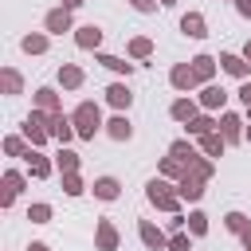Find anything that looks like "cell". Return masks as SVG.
<instances>
[{
    "mask_svg": "<svg viewBox=\"0 0 251 251\" xmlns=\"http://www.w3.org/2000/svg\"><path fill=\"white\" fill-rule=\"evenodd\" d=\"M75 129H78L82 137H94V129H98V106H94V102H82V106L75 110Z\"/></svg>",
    "mask_w": 251,
    "mask_h": 251,
    "instance_id": "obj_1",
    "label": "cell"
},
{
    "mask_svg": "<svg viewBox=\"0 0 251 251\" xmlns=\"http://www.w3.org/2000/svg\"><path fill=\"white\" fill-rule=\"evenodd\" d=\"M180 31H184V35H192V39L208 35V31H204V20H200V16H184V20H180Z\"/></svg>",
    "mask_w": 251,
    "mask_h": 251,
    "instance_id": "obj_2",
    "label": "cell"
},
{
    "mask_svg": "<svg viewBox=\"0 0 251 251\" xmlns=\"http://www.w3.org/2000/svg\"><path fill=\"white\" fill-rule=\"evenodd\" d=\"M149 200H153V204H161V208H176V200H173V196L165 192V184H157V180L149 184Z\"/></svg>",
    "mask_w": 251,
    "mask_h": 251,
    "instance_id": "obj_3",
    "label": "cell"
},
{
    "mask_svg": "<svg viewBox=\"0 0 251 251\" xmlns=\"http://www.w3.org/2000/svg\"><path fill=\"white\" fill-rule=\"evenodd\" d=\"M94 192H98L102 200H114V196H118V180H114V176H102V180L94 184Z\"/></svg>",
    "mask_w": 251,
    "mask_h": 251,
    "instance_id": "obj_4",
    "label": "cell"
},
{
    "mask_svg": "<svg viewBox=\"0 0 251 251\" xmlns=\"http://www.w3.org/2000/svg\"><path fill=\"white\" fill-rule=\"evenodd\" d=\"M192 82H196V71L192 67H176L173 71V86H192Z\"/></svg>",
    "mask_w": 251,
    "mask_h": 251,
    "instance_id": "obj_5",
    "label": "cell"
},
{
    "mask_svg": "<svg viewBox=\"0 0 251 251\" xmlns=\"http://www.w3.org/2000/svg\"><path fill=\"white\" fill-rule=\"evenodd\" d=\"M141 239H145L149 247H165V235H161L153 224H141Z\"/></svg>",
    "mask_w": 251,
    "mask_h": 251,
    "instance_id": "obj_6",
    "label": "cell"
},
{
    "mask_svg": "<svg viewBox=\"0 0 251 251\" xmlns=\"http://www.w3.org/2000/svg\"><path fill=\"white\" fill-rule=\"evenodd\" d=\"M98 39H102V31H98V27H94V24H90V27H82V31H78V43H82V47H98Z\"/></svg>",
    "mask_w": 251,
    "mask_h": 251,
    "instance_id": "obj_7",
    "label": "cell"
},
{
    "mask_svg": "<svg viewBox=\"0 0 251 251\" xmlns=\"http://www.w3.org/2000/svg\"><path fill=\"white\" fill-rule=\"evenodd\" d=\"M220 63H224V71H231V75H239V78L247 75V63H243V59H235V55H224Z\"/></svg>",
    "mask_w": 251,
    "mask_h": 251,
    "instance_id": "obj_8",
    "label": "cell"
},
{
    "mask_svg": "<svg viewBox=\"0 0 251 251\" xmlns=\"http://www.w3.org/2000/svg\"><path fill=\"white\" fill-rule=\"evenodd\" d=\"M67 24H71L67 12H51V16H47V27H51V31H67Z\"/></svg>",
    "mask_w": 251,
    "mask_h": 251,
    "instance_id": "obj_9",
    "label": "cell"
},
{
    "mask_svg": "<svg viewBox=\"0 0 251 251\" xmlns=\"http://www.w3.org/2000/svg\"><path fill=\"white\" fill-rule=\"evenodd\" d=\"M192 71H196V78H208V75H212V59H208V55L192 59Z\"/></svg>",
    "mask_w": 251,
    "mask_h": 251,
    "instance_id": "obj_10",
    "label": "cell"
},
{
    "mask_svg": "<svg viewBox=\"0 0 251 251\" xmlns=\"http://www.w3.org/2000/svg\"><path fill=\"white\" fill-rule=\"evenodd\" d=\"M106 94H110V102H114V106H129V90H126V86H110Z\"/></svg>",
    "mask_w": 251,
    "mask_h": 251,
    "instance_id": "obj_11",
    "label": "cell"
},
{
    "mask_svg": "<svg viewBox=\"0 0 251 251\" xmlns=\"http://www.w3.org/2000/svg\"><path fill=\"white\" fill-rule=\"evenodd\" d=\"M224 98H227V94H224L220 86H208V90H204V106H224Z\"/></svg>",
    "mask_w": 251,
    "mask_h": 251,
    "instance_id": "obj_12",
    "label": "cell"
},
{
    "mask_svg": "<svg viewBox=\"0 0 251 251\" xmlns=\"http://www.w3.org/2000/svg\"><path fill=\"white\" fill-rule=\"evenodd\" d=\"M110 133H114L118 141H126V137H129V122H126V118H114V122H110Z\"/></svg>",
    "mask_w": 251,
    "mask_h": 251,
    "instance_id": "obj_13",
    "label": "cell"
},
{
    "mask_svg": "<svg viewBox=\"0 0 251 251\" xmlns=\"http://www.w3.org/2000/svg\"><path fill=\"white\" fill-rule=\"evenodd\" d=\"M173 118H180V122H192V102H173Z\"/></svg>",
    "mask_w": 251,
    "mask_h": 251,
    "instance_id": "obj_14",
    "label": "cell"
},
{
    "mask_svg": "<svg viewBox=\"0 0 251 251\" xmlns=\"http://www.w3.org/2000/svg\"><path fill=\"white\" fill-rule=\"evenodd\" d=\"M200 192H204V188H200V176H196V180H184V184H180V196H188V200H196Z\"/></svg>",
    "mask_w": 251,
    "mask_h": 251,
    "instance_id": "obj_15",
    "label": "cell"
},
{
    "mask_svg": "<svg viewBox=\"0 0 251 251\" xmlns=\"http://www.w3.org/2000/svg\"><path fill=\"white\" fill-rule=\"evenodd\" d=\"M98 243H102V247H114V243H118V235H114V227H110V224H102V227H98Z\"/></svg>",
    "mask_w": 251,
    "mask_h": 251,
    "instance_id": "obj_16",
    "label": "cell"
},
{
    "mask_svg": "<svg viewBox=\"0 0 251 251\" xmlns=\"http://www.w3.org/2000/svg\"><path fill=\"white\" fill-rule=\"evenodd\" d=\"M63 82H67V86H78V82H82V71H78V67H63Z\"/></svg>",
    "mask_w": 251,
    "mask_h": 251,
    "instance_id": "obj_17",
    "label": "cell"
},
{
    "mask_svg": "<svg viewBox=\"0 0 251 251\" xmlns=\"http://www.w3.org/2000/svg\"><path fill=\"white\" fill-rule=\"evenodd\" d=\"M43 47H47L43 35H27V39H24V51H43Z\"/></svg>",
    "mask_w": 251,
    "mask_h": 251,
    "instance_id": "obj_18",
    "label": "cell"
},
{
    "mask_svg": "<svg viewBox=\"0 0 251 251\" xmlns=\"http://www.w3.org/2000/svg\"><path fill=\"white\" fill-rule=\"evenodd\" d=\"M98 63H106L110 71H126V75H129V63H122V59H114V55H102Z\"/></svg>",
    "mask_w": 251,
    "mask_h": 251,
    "instance_id": "obj_19",
    "label": "cell"
},
{
    "mask_svg": "<svg viewBox=\"0 0 251 251\" xmlns=\"http://www.w3.org/2000/svg\"><path fill=\"white\" fill-rule=\"evenodd\" d=\"M173 157H176V161H192L196 153H192V149H188L184 141H176V145H173Z\"/></svg>",
    "mask_w": 251,
    "mask_h": 251,
    "instance_id": "obj_20",
    "label": "cell"
},
{
    "mask_svg": "<svg viewBox=\"0 0 251 251\" xmlns=\"http://www.w3.org/2000/svg\"><path fill=\"white\" fill-rule=\"evenodd\" d=\"M51 133H55V137H63V141H67V137H71V126H67V122H63V118H55V126H51Z\"/></svg>",
    "mask_w": 251,
    "mask_h": 251,
    "instance_id": "obj_21",
    "label": "cell"
},
{
    "mask_svg": "<svg viewBox=\"0 0 251 251\" xmlns=\"http://www.w3.org/2000/svg\"><path fill=\"white\" fill-rule=\"evenodd\" d=\"M204 149H208V153H220V149H224V141H220L216 133H204Z\"/></svg>",
    "mask_w": 251,
    "mask_h": 251,
    "instance_id": "obj_22",
    "label": "cell"
},
{
    "mask_svg": "<svg viewBox=\"0 0 251 251\" xmlns=\"http://www.w3.org/2000/svg\"><path fill=\"white\" fill-rule=\"evenodd\" d=\"M4 184H8V192H4V200H12V196L20 192V176H16V173H8V180H4Z\"/></svg>",
    "mask_w": 251,
    "mask_h": 251,
    "instance_id": "obj_23",
    "label": "cell"
},
{
    "mask_svg": "<svg viewBox=\"0 0 251 251\" xmlns=\"http://www.w3.org/2000/svg\"><path fill=\"white\" fill-rule=\"evenodd\" d=\"M227 227H231V231H247V220H243L239 212H231V216H227Z\"/></svg>",
    "mask_w": 251,
    "mask_h": 251,
    "instance_id": "obj_24",
    "label": "cell"
},
{
    "mask_svg": "<svg viewBox=\"0 0 251 251\" xmlns=\"http://www.w3.org/2000/svg\"><path fill=\"white\" fill-rule=\"evenodd\" d=\"M208 126H212L208 118H192V122H188V129H192V133H208Z\"/></svg>",
    "mask_w": 251,
    "mask_h": 251,
    "instance_id": "obj_25",
    "label": "cell"
},
{
    "mask_svg": "<svg viewBox=\"0 0 251 251\" xmlns=\"http://www.w3.org/2000/svg\"><path fill=\"white\" fill-rule=\"evenodd\" d=\"M224 133H227V137H235V133H239V118H231V114H227V118H224Z\"/></svg>",
    "mask_w": 251,
    "mask_h": 251,
    "instance_id": "obj_26",
    "label": "cell"
},
{
    "mask_svg": "<svg viewBox=\"0 0 251 251\" xmlns=\"http://www.w3.org/2000/svg\"><path fill=\"white\" fill-rule=\"evenodd\" d=\"M47 216H51V208H47V204H35V208H31V220H39V224H43Z\"/></svg>",
    "mask_w": 251,
    "mask_h": 251,
    "instance_id": "obj_27",
    "label": "cell"
},
{
    "mask_svg": "<svg viewBox=\"0 0 251 251\" xmlns=\"http://www.w3.org/2000/svg\"><path fill=\"white\" fill-rule=\"evenodd\" d=\"M188 224H192V231H196V235H200V231H204V227H208V224H204V216H200V212H192V216H188Z\"/></svg>",
    "mask_w": 251,
    "mask_h": 251,
    "instance_id": "obj_28",
    "label": "cell"
},
{
    "mask_svg": "<svg viewBox=\"0 0 251 251\" xmlns=\"http://www.w3.org/2000/svg\"><path fill=\"white\" fill-rule=\"evenodd\" d=\"M133 55H149V39H133Z\"/></svg>",
    "mask_w": 251,
    "mask_h": 251,
    "instance_id": "obj_29",
    "label": "cell"
},
{
    "mask_svg": "<svg viewBox=\"0 0 251 251\" xmlns=\"http://www.w3.org/2000/svg\"><path fill=\"white\" fill-rule=\"evenodd\" d=\"M59 165L71 173V169H75V153H59Z\"/></svg>",
    "mask_w": 251,
    "mask_h": 251,
    "instance_id": "obj_30",
    "label": "cell"
},
{
    "mask_svg": "<svg viewBox=\"0 0 251 251\" xmlns=\"http://www.w3.org/2000/svg\"><path fill=\"white\" fill-rule=\"evenodd\" d=\"M31 173H35V176H47V161L35 157V161H31Z\"/></svg>",
    "mask_w": 251,
    "mask_h": 251,
    "instance_id": "obj_31",
    "label": "cell"
},
{
    "mask_svg": "<svg viewBox=\"0 0 251 251\" xmlns=\"http://www.w3.org/2000/svg\"><path fill=\"white\" fill-rule=\"evenodd\" d=\"M67 192H71V196H78V192H82V184H78V176H67Z\"/></svg>",
    "mask_w": 251,
    "mask_h": 251,
    "instance_id": "obj_32",
    "label": "cell"
},
{
    "mask_svg": "<svg viewBox=\"0 0 251 251\" xmlns=\"http://www.w3.org/2000/svg\"><path fill=\"white\" fill-rule=\"evenodd\" d=\"M169 247H173V251H188V239H184V235H176V239H173Z\"/></svg>",
    "mask_w": 251,
    "mask_h": 251,
    "instance_id": "obj_33",
    "label": "cell"
},
{
    "mask_svg": "<svg viewBox=\"0 0 251 251\" xmlns=\"http://www.w3.org/2000/svg\"><path fill=\"white\" fill-rule=\"evenodd\" d=\"M133 8H137V12H149V8H153V0H133Z\"/></svg>",
    "mask_w": 251,
    "mask_h": 251,
    "instance_id": "obj_34",
    "label": "cell"
},
{
    "mask_svg": "<svg viewBox=\"0 0 251 251\" xmlns=\"http://www.w3.org/2000/svg\"><path fill=\"white\" fill-rule=\"evenodd\" d=\"M239 98H243V102H247V106H251V82H247V86H243V90H239Z\"/></svg>",
    "mask_w": 251,
    "mask_h": 251,
    "instance_id": "obj_35",
    "label": "cell"
},
{
    "mask_svg": "<svg viewBox=\"0 0 251 251\" xmlns=\"http://www.w3.org/2000/svg\"><path fill=\"white\" fill-rule=\"evenodd\" d=\"M239 12H243V16H251V0H239Z\"/></svg>",
    "mask_w": 251,
    "mask_h": 251,
    "instance_id": "obj_36",
    "label": "cell"
},
{
    "mask_svg": "<svg viewBox=\"0 0 251 251\" xmlns=\"http://www.w3.org/2000/svg\"><path fill=\"white\" fill-rule=\"evenodd\" d=\"M243 243H247V251H251V231H243Z\"/></svg>",
    "mask_w": 251,
    "mask_h": 251,
    "instance_id": "obj_37",
    "label": "cell"
},
{
    "mask_svg": "<svg viewBox=\"0 0 251 251\" xmlns=\"http://www.w3.org/2000/svg\"><path fill=\"white\" fill-rule=\"evenodd\" d=\"M31 251H47V247H43V243H35V247H31Z\"/></svg>",
    "mask_w": 251,
    "mask_h": 251,
    "instance_id": "obj_38",
    "label": "cell"
},
{
    "mask_svg": "<svg viewBox=\"0 0 251 251\" xmlns=\"http://www.w3.org/2000/svg\"><path fill=\"white\" fill-rule=\"evenodd\" d=\"M247 59H251V43H247Z\"/></svg>",
    "mask_w": 251,
    "mask_h": 251,
    "instance_id": "obj_39",
    "label": "cell"
},
{
    "mask_svg": "<svg viewBox=\"0 0 251 251\" xmlns=\"http://www.w3.org/2000/svg\"><path fill=\"white\" fill-rule=\"evenodd\" d=\"M67 4H82V0H67Z\"/></svg>",
    "mask_w": 251,
    "mask_h": 251,
    "instance_id": "obj_40",
    "label": "cell"
},
{
    "mask_svg": "<svg viewBox=\"0 0 251 251\" xmlns=\"http://www.w3.org/2000/svg\"><path fill=\"white\" fill-rule=\"evenodd\" d=\"M247 110H251V106H247Z\"/></svg>",
    "mask_w": 251,
    "mask_h": 251,
    "instance_id": "obj_41",
    "label": "cell"
}]
</instances>
